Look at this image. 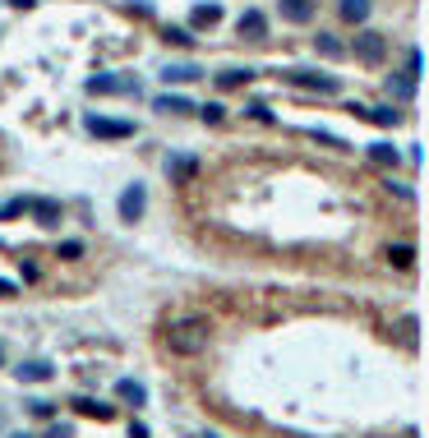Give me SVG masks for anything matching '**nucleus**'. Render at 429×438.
Masks as SVG:
<instances>
[{
	"instance_id": "7",
	"label": "nucleus",
	"mask_w": 429,
	"mask_h": 438,
	"mask_svg": "<svg viewBox=\"0 0 429 438\" xmlns=\"http://www.w3.org/2000/svg\"><path fill=\"white\" fill-rule=\"evenodd\" d=\"M28 212H33V221H37V226H46V231L61 226V217H65V208L56 199H28Z\"/></svg>"
},
{
	"instance_id": "27",
	"label": "nucleus",
	"mask_w": 429,
	"mask_h": 438,
	"mask_svg": "<svg viewBox=\"0 0 429 438\" xmlns=\"http://www.w3.org/2000/svg\"><path fill=\"white\" fill-rule=\"evenodd\" d=\"M420 70H425V56L411 46V51H406V74H411V79H420Z\"/></svg>"
},
{
	"instance_id": "5",
	"label": "nucleus",
	"mask_w": 429,
	"mask_h": 438,
	"mask_svg": "<svg viewBox=\"0 0 429 438\" xmlns=\"http://www.w3.org/2000/svg\"><path fill=\"white\" fill-rule=\"evenodd\" d=\"M88 134H97V139H130L134 125L130 120H106V115H88Z\"/></svg>"
},
{
	"instance_id": "30",
	"label": "nucleus",
	"mask_w": 429,
	"mask_h": 438,
	"mask_svg": "<svg viewBox=\"0 0 429 438\" xmlns=\"http://www.w3.org/2000/svg\"><path fill=\"white\" fill-rule=\"evenodd\" d=\"M79 254H83L79 240H65V245H61V259H79Z\"/></svg>"
},
{
	"instance_id": "11",
	"label": "nucleus",
	"mask_w": 429,
	"mask_h": 438,
	"mask_svg": "<svg viewBox=\"0 0 429 438\" xmlns=\"http://www.w3.org/2000/svg\"><path fill=\"white\" fill-rule=\"evenodd\" d=\"M19 383H51L56 378V365H46V360H24V365L14 369Z\"/></svg>"
},
{
	"instance_id": "4",
	"label": "nucleus",
	"mask_w": 429,
	"mask_h": 438,
	"mask_svg": "<svg viewBox=\"0 0 429 438\" xmlns=\"http://www.w3.org/2000/svg\"><path fill=\"white\" fill-rule=\"evenodd\" d=\"M115 208H120L125 221H139L143 212H148V189H143V184H130V189L120 194V203H115Z\"/></svg>"
},
{
	"instance_id": "25",
	"label": "nucleus",
	"mask_w": 429,
	"mask_h": 438,
	"mask_svg": "<svg viewBox=\"0 0 429 438\" xmlns=\"http://www.w3.org/2000/svg\"><path fill=\"white\" fill-rule=\"evenodd\" d=\"M194 111H199V115H203V120H208V125H217L222 115H227V106H222V102H203V106H194Z\"/></svg>"
},
{
	"instance_id": "32",
	"label": "nucleus",
	"mask_w": 429,
	"mask_h": 438,
	"mask_svg": "<svg viewBox=\"0 0 429 438\" xmlns=\"http://www.w3.org/2000/svg\"><path fill=\"white\" fill-rule=\"evenodd\" d=\"M14 291H19L14 281H5V277H0V296H14Z\"/></svg>"
},
{
	"instance_id": "15",
	"label": "nucleus",
	"mask_w": 429,
	"mask_h": 438,
	"mask_svg": "<svg viewBox=\"0 0 429 438\" xmlns=\"http://www.w3.org/2000/svg\"><path fill=\"white\" fill-rule=\"evenodd\" d=\"M415 83L420 79H411V74H393V79H388V97H393V102H411Z\"/></svg>"
},
{
	"instance_id": "28",
	"label": "nucleus",
	"mask_w": 429,
	"mask_h": 438,
	"mask_svg": "<svg viewBox=\"0 0 429 438\" xmlns=\"http://www.w3.org/2000/svg\"><path fill=\"white\" fill-rule=\"evenodd\" d=\"M28 411H33V415H37V420H46V415H51V411H56V402H42V397H37V402H28Z\"/></svg>"
},
{
	"instance_id": "29",
	"label": "nucleus",
	"mask_w": 429,
	"mask_h": 438,
	"mask_svg": "<svg viewBox=\"0 0 429 438\" xmlns=\"http://www.w3.org/2000/svg\"><path fill=\"white\" fill-rule=\"evenodd\" d=\"M249 115H254V120H263V125H272V120H277V115H272L263 102H254V106H249Z\"/></svg>"
},
{
	"instance_id": "34",
	"label": "nucleus",
	"mask_w": 429,
	"mask_h": 438,
	"mask_svg": "<svg viewBox=\"0 0 429 438\" xmlns=\"http://www.w3.org/2000/svg\"><path fill=\"white\" fill-rule=\"evenodd\" d=\"M9 438H33V434H9Z\"/></svg>"
},
{
	"instance_id": "18",
	"label": "nucleus",
	"mask_w": 429,
	"mask_h": 438,
	"mask_svg": "<svg viewBox=\"0 0 429 438\" xmlns=\"http://www.w3.org/2000/svg\"><path fill=\"white\" fill-rule=\"evenodd\" d=\"M157 111H167V115H185V111H194V102L190 97H175V93H167V97H157Z\"/></svg>"
},
{
	"instance_id": "19",
	"label": "nucleus",
	"mask_w": 429,
	"mask_h": 438,
	"mask_svg": "<svg viewBox=\"0 0 429 438\" xmlns=\"http://www.w3.org/2000/svg\"><path fill=\"white\" fill-rule=\"evenodd\" d=\"M115 392H120L125 402H134V406H143V402H148V387H143V383H134V378H120V383H115Z\"/></svg>"
},
{
	"instance_id": "14",
	"label": "nucleus",
	"mask_w": 429,
	"mask_h": 438,
	"mask_svg": "<svg viewBox=\"0 0 429 438\" xmlns=\"http://www.w3.org/2000/svg\"><path fill=\"white\" fill-rule=\"evenodd\" d=\"M314 51L324 56V61H342V56H346V42H342V37H333V33H319V37H314Z\"/></svg>"
},
{
	"instance_id": "13",
	"label": "nucleus",
	"mask_w": 429,
	"mask_h": 438,
	"mask_svg": "<svg viewBox=\"0 0 429 438\" xmlns=\"http://www.w3.org/2000/svg\"><path fill=\"white\" fill-rule=\"evenodd\" d=\"M74 411H79V415H88V420H111V415H115V406L97 402V397H74Z\"/></svg>"
},
{
	"instance_id": "6",
	"label": "nucleus",
	"mask_w": 429,
	"mask_h": 438,
	"mask_svg": "<svg viewBox=\"0 0 429 438\" xmlns=\"http://www.w3.org/2000/svg\"><path fill=\"white\" fill-rule=\"evenodd\" d=\"M356 115H365L369 125H383V130H393V125H402V111H397V102H383V106H351Z\"/></svg>"
},
{
	"instance_id": "12",
	"label": "nucleus",
	"mask_w": 429,
	"mask_h": 438,
	"mask_svg": "<svg viewBox=\"0 0 429 438\" xmlns=\"http://www.w3.org/2000/svg\"><path fill=\"white\" fill-rule=\"evenodd\" d=\"M236 28H240V37H249V42H263V37H268V19H263L259 9H245Z\"/></svg>"
},
{
	"instance_id": "3",
	"label": "nucleus",
	"mask_w": 429,
	"mask_h": 438,
	"mask_svg": "<svg viewBox=\"0 0 429 438\" xmlns=\"http://www.w3.org/2000/svg\"><path fill=\"white\" fill-rule=\"evenodd\" d=\"M286 83L305 88V93H324V97L342 93V79H337V74H319V70H286Z\"/></svg>"
},
{
	"instance_id": "24",
	"label": "nucleus",
	"mask_w": 429,
	"mask_h": 438,
	"mask_svg": "<svg viewBox=\"0 0 429 438\" xmlns=\"http://www.w3.org/2000/svg\"><path fill=\"white\" fill-rule=\"evenodd\" d=\"M162 37H167L171 46H194V33H190V28H171V24H167V28H162Z\"/></svg>"
},
{
	"instance_id": "26",
	"label": "nucleus",
	"mask_w": 429,
	"mask_h": 438,
	"mask_svg": "<svg viewBox=\"0 0 429 438\" xmlns=\"http://www.w3.org/2000/svg\"><path fill=\"white\" fill-rule=\"evenodd\" d=\"M19 212H28V199H5V203H0V221L19 217Z\"/></svg>"
},
{
	"instance_id": "22",
	"label": "nucleus",
	"mask_w": 429,
	"mask_h": 438,
	"mask_svg": "<svg viewBox=\"0 0 429 438\" xmlns=\"http://www.w3.org/2000/svg\"><path fill=\"white\" fill-rule=\"evenodd\" d=\"M342 19H346V24H365V19H369V0H342Z\"/></svg>"
},
{
	"instance_id": "23",
	"label": "nucleus",
	"mask_w": 429,
	"mask_h": 438,
	"mask_svg": "<svg viewBox=\"0 0 429 438\" xmlns=\"http://www.w3.org/2000/svg\"><path fill=\"white\" fill-rule=\"evenodd\" d=\"M388 263H393V268H411V263H415V249H411V245H388Z\"/></svg>"
},
{
	"instance_id": "33",
	"label": "nucleus",
	"mask_w": 429,
	"mask_h": 438,
	"mask_svg": "<svg viewBox=\"0 0 429 438\" xmlns=\"http://www.w3.org/2000/svg\"><path fill=\"white\" fill-rule=\"evenodd\" d=\"M9 5H14V9H33L37 0H9Z\"/></svg>"
},
{
	"instance_id": "35",
	"label": "nucleus",
	"mask_w": 429,
	"mask_h": 438,
	"mask_svg": "<svg viewBox=\"0 0 429 438\" xmlns=\"http://www.w3.org/2000/svg\"><path fill=\"white\" fill-rule=\"evenodd\" d=\"M0 365H5V350H0Z\"/></svg>"
},
{
	"instance_id": "17",
	"label": "nucleus",
	"mask_w": 429,
	"mask_h": 438,
	"mask_svg": "<svg viewBox=\"0 0 429 438\" xmlns=\"http://www.w3.org/2000/svg\"><path fill=\"white\" fill-rule=\"evenodd\" d=\"M254 74H259V70H249V65H245V70H240V65H231V70L217 74V88H245Z\"/></svg>"
},
{
	"instance_id": "21",
	"label": "nucleus",
	"mask_w": 429,
	"mask_h": 438,
	"mask_svg": "<svg viewBox=\"0 0 429 438\" xmlns=\"http://www.w3.org/2000/svg\"><path fill=\"white\" fill-rule=\"evenodd\" d=\"M369 157H374L378 167H397V162H402V152H397L393 143H369Z\"/></svg>"
},
{
	"instance_id": "20",
	"label": "nucleus",
	"mask_w": 429,
	"mask_h": 438,
	"mask_svg": "<svg viewBox=\"0 0 429 438\" xmlns=\"http://www.w3.org/2000/svg\"><path fill=\"white\" fill-rule=\"evenodd\" d=\"M194 28H212V24H222V5H194Z\"/></svg>"
},
{
	"instance_id": "31",
	"label": "nucleus",
	"mask_w": 429,
	"mask_h": 438,
	"mask_svg": "<svg viewBox=\"0 0 429 438\" xmlns=\"http://www.w3.org/2000/svg\"><path fill=\"white\" fill-rule=\"evenodd\" d=\"M46 438H74V429H70V424H51V429H46Z\"/></svg>"
},
{
	"instance_id": "2",
	"label": "nucleus",
	"mask_w": 429,
	"mask_h": 438,
	"mask_svg": "<svg viewBox=\"0 0 429 438\" xmlns=\"http://www.w3.org/2000/svg\"><path fill=\"white\" fill-rule=\"evenodd\" d=\"M346 56H356L360 65H383V56H388V37H383V33H374V28H360L356 42L346 46Z\"/></svg>"
},
{
	"instance_id": "16",
	"label": "nucleus",
	"mask_w": 429,
	"mask_h": 438,
	"mask_svg": "<svg viewBox=\"0 0 429 438\" xmlns=\"http://www.w3.org/2000/svg\"><path fill=\"white\" fill-rule=\"evenodd\" d=\"M199 65H194V61H180V65H167V70H162V79H167V83H194V79H199Z\"/></svg>"
},
{
	"instance_id": "10",
	"label": "nucleus",
	"mask_w": 429,
	"mask_h": 438,
	"mask_svg": "<svg viewBox=\"0 0 429 438\" xmlns=\"http://www.w3.org/2000/svg\"><path fill=\"white\" fill-rule=\"evenodd\" d=\"M277 14L286 19V24H309V19L319 14L314 0H277Z\"/></svg>"
},
{
	"instance_id": "1",
	"label": "nucleus",
	"mask_w": 429,
	"mask_h": 438,
	"mask_svg": "<svg viewBox=\"0 0 429 438\" xmlns=\"http://www.w3.org/2000/svg\"><path fill=\"white\" fill-rule=\"evenodd\" d=\"M212 342V328L208 318H175V323L167 328V346L171 355H203Z\"/></svg>"
},
{
	"instance_id": "8",
	"label": "nucleus",
	"mask_w": 429,
	"mask_h": 438,
	"mask_svg": "<svg viewBox=\"0 0 429 438\" xmlns=\"http://www.w3.org/2000/svg\"><path fill=\"white\" fill-rule=\"evenodd\" d=\"M167 175H171V184H190L194 175H199V157H190V152H171V157H167Z\"/></svg>"
},
{
	"instance_id": "9",
	"label": "nucleus",
	"mask_w": 429,
	"mask_h": 438,
	"mask_svg": "<svg viewBox=\"0 0 429 438\" xmlns=\"http://www.w3.org/2000/svg\"><path fill=\"white\" fill-rule=\"evenodd\" d=\"M83 88H88V93H97V97H102V93H139V83H134V79H115V74H93Z\"/></svg>"
}]
</instances>
